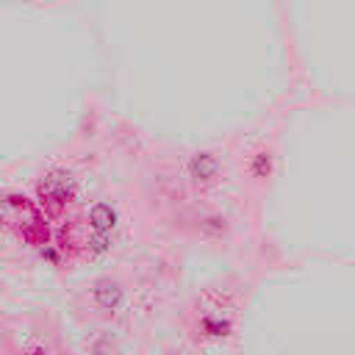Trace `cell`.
Returning <instances> with one entry per match:
<instances>
[{
    "label": "cell",
    "instance_id": "obj_4",
    "mask_svg": "<svg viewBox=\"0 0 355 355\" xmlns=\"http://www.w3.org/2000/svg\"><path fill=\"white\" fill-rule=\"evenodd\" d=\"M216 175V158L202 153V155H194L191 161V178L194 180H211Z\"/></svg>",
    "mask_w": 355,
    "mask_h": 355
},
{
    "label": "cell",
    "instance_id": "obj_3",
    "mask_svg": "<svg viewBox=\"0 0 355 355\" xmlns=\"http://www.w3.org/2000/svg\"><path fill=\"white\" fill-rule=\"evenodd\" d=\"M89 222L94 227V233H108L114 225H116V211L108 205V202H97L89 214Z\"/></svg>",
    "mask_w": 355,
    "mask_h": 355
},
{
    "label": "cell",
    "instance_id": "obj_5",
    "mask_svg": "<svg viewBox=\"0 0 355 355\" xmlns=\"http://www.w3.org/2000/svg\"><path fill=\"white\" fill-rule=\"evenodd\" d=\"M202 327L208 336H225L227 333V322H222V319H205Z\"/></svg>",
    "mask_w": 355,
    "mask_h": 355
},
{
    "label": "cell",
    "instance_id": "obj_1",
    "mask_svg": "<svg viewBox=\"0 0 355 355\" xmlns=\"http://www.w3.org/2000/svg\"><path fill=\"white\" fill-rule=\"evenodd\" d=\"M39 194H42V200H44L47 205L61 208L64 202H69L72 189H69V180H67L64 175H50V178H44V180H42Z\"/></svg>",
    "mask_w": 355,
    "mask_h": 355
},
{
    "label": "cell",
    "instance_id": "obj_2",
    "mask_svg": "<svg viewBox=\"0 0 355 355\" xmlns=\"http://www.w3.org/2000/svg\"><path fill=\"white\" fill-rule=\"evenodd\" d=\"M122 300V288L114 283V280H100L94 283V302L103 308V311H114Z\"/></svg>",
    "mask_w": 355,
    "mask_h": 355
},
{
    "label": "cell",
    "instance_id": "obj_6",
    "mask_svg": "<svg viewBox=\"0 0 355 355\" xmlns=\"http://www.w3.org/2000/svg\"><path fill=\"white\" fill-rule=\"evenodd\" d=\"M252 169H255V175H266V172H269V155H266V153H258Z\"/></svg>",
    "mask_w": 355,
    "mask_h": 355
}]
</instances>
